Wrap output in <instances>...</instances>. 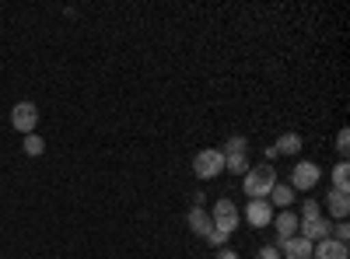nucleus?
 <instances>
[{
	"label": "nucleus",
	"mask_w": 350,
	"mask_h": 259,
	"mask_svg": "<svg viewBox=\"0 0 350 259\" xmlns=\"http://www.w3.org/2000/svg\"><path fill=\"white\" fill-rule=\"evenodd\" d=\"M347 168H350L347 161H340V165L333 168V182H336V189H340V193H347V182H350V172H347Z\"/></svg>",
	"instance_id": "obj_18"
},
{
	"label": "nucleus",
	"mask_w": 350,
	"mask_h": 259,
	"mask_svg": "<svg viewBox=\"0 0 350 259\" xmlns=\"http://www.w3.org/2000/svg\"><path fill=\"white\" fill-rule=\"evenodd\" d=\"M193 172L200 179H214L217 172H224V154L217 151V148H207V151H200L196 158H193Z\"/></svg>",
	"instance_id": "obj_2"
},
{
	"label": "nucleus",
	"mask_w": 350,
	"mask_h": 259,
	"mask_svg": "<svg viewBox=\"0 0 350 259\" xmlns=\"http://www.w3.org/2000/svg\"><path fill=\"white\" fill-rule=\"evenodd\" d=\"M224 172L245 176V172H249V154H224Z\"/></svg>",
	"instance_id": "obj_14"
},
{
	"label": "nucleus",
	"mask_w": 350,
	"mask_h": 259,
	"mask_svg": "<svg viewBox=\"0 0 350 259\" xmlns=\"http://www.w3.org/2000/svg\"><path fill=\"white\" fill-rule=\"evenodd\" d=\"M256 259H280V252H277V249H273V245H262V249H259V256H256Z\"/></svg>",
	"instance_id": "obj_21"
},
{
	"label": "nucleus",
	"mask_w": 350,
	"mask_h": 259,
	"mask_svg": "<svg viewBox=\"0 0 350 259\" xmlns=\"http://www.w3.org/2000/svg\"><path fill=\"white\" fill-rule=\"evenodd\" d=\"M277 252H284L287 259H312V242H305L301 235H295V238L280 242V245H277Z\"/></svg>",
	"instance_id": "obj_9"
},
{
	"label": "nucleus",
	"mask_w": 350,
	"mask_h": 259,
	"mask_svg": "<svg viewBox=\"0 0 350 259\" xmlns=\"http://www.w3.org/2000/svg\"><path fill=\"white\" fill-rule=\"evenodd\" d=\"M270 224L277 228V245H280V242H287V238H295V235H298V217H295V214H291V210H284V214H280V217H273Z\"/></svg>",
	"instance_id": "obj_10"
},
{
	"label": "nucleus",
	"mask_w": 350,
	"mask_h": 259,
	"mask_svg": "<svg viewBox=\"0 0 350 259\" xmlns=\"http://www.w3.org/2000/svg\"><path fill=\"white\" fill-rule=\"evenodd\" d=\"M312 217H319V204L315 200H305V221H312Z\"/></svg>",
	"instance_id": "obj_22"
},
{
	"label": "nucleus",
	"mask_w": 350,
	"mask_h": 259,
	"mask_svg": "<svg viewBox=\"0 0 350 259\" xmlns=\"http://www.w3.org/2000/svg\"><path fill=\"white\" fill-rule=\"evenodd\" d=\"M221 154H249L245 137H228V144H224V151H221Z\"/></svg>",
	"instance_id": "obj_17"
},
{
	"label": "nucleus",
	"mask_w": 350,
	"mask_h": 259,
	"mask_svg": "<svg viewBox=\"0 0 350 259\" xmlns=\"http://www.w3.org/2000/svg\"><path fill=\"white\" fill-rule=\"evenodd\" d=\"M42 151H46V140L39 133H25V154L28 158H39Z\"/></svg>",
	"instance_id": "obj_16"
},
{
	"label": "nucleus",
	"mask_w": 350,
	"mask_h": 259,
	"mask_svg": "<svg viewBox=\"0 0 350 259\" xmlns=\"http://www.w3.org/2000/svg\"><path fill=\"white\" fill-rule=\"evenodd\" d=\"M312 259H347V245L336 238H323L312 245Z\"/></svg>",
	"instance_id": "obj_8"
},
{
	"label": "nucleus",
	"mask_w": 350,
	"mask_h": 259,
	"mask_svg": "<svg viewBox=\"0 0 350 259\" xmlns=\"http://www.w3.org/2000/svg\"><path fill=\"white\" fill-rule=\"evenodd\" d=\"M245 221L252 228H267L273 221V207H270V200H249V207H245Z\"/></svg>",
	"instance_id": "obj_6"
},
{
	"label": "nucleus",
	"mask_w": 350,
	"mask_h": 259,
	"mask_svg": "<svg viewBox=\"0 0 350 259\" xmlns=\"http://www.w3.org/2000/svg\"><path fill=\"white\" fill-rule=\"evenodd\" d=\"M270 196H273L277 207H291V204H295V189H291V186H280V182L270 189Z\"/></svg>",
	"instance_id": "obj_15"
},
{
	"label": "nucleus",
	"mask_w": 350,
	"mask_h": 259,
	"mask_svg": "<svg viewBox=\"0 0 350 259\" xmlns=\"http://www.w3.org/2000/svg\"><path fill=\"white\" fill-rule=\"evenodd\" d=\"M273 186H277V168L262 165V168H249L245 172V193L252 200H267Z\"/></svg>",
	"instance_id": "obj_1"
},
{
	"label": "nucleus",
	"mask_w": 350,
	"mask_h": 259,
	"mask_svg": "<svg viewBox=\"0 0 350 259\" xmlns=\"http://www.w3.org/2000/svg\"><path fill=\"white\" fill-rule=\"evenodd\" d=\"M347 210H350V200H347V193L333 189V193H329V214L343 221V217H347Z\"/></svg>",
	"instance_id": "obj_13"
},
{
	"label": "nucleus",
	"mask_w": 350,
	"mask_h": 259,
	"mask_svg": "<svg viewBox=\"0 0 350 259\" xmlns=\"http://www.w3.org/2000/svg\"><path fill=\"white\" fill-rule=\"evenodd\" d=\"M36 123H39V109H36L32 102H18V105L11 109V126H14L18 133H32Z\"/></svg>",
	"instance_id": "obj_5"
},
{
	"label": "nucleus",
	"mask_w": 350,
	"mask_h": 259,
	"mask_svg": "<svg viewBox=\"0 0 350 259\" xmlns=\"http://www.w3.org/2000/svg\"><path fill=\"white\" fill-rule=\"evenodd\" d=\"M211 221H214V228H221V232H235L239 228V221H242V214H239V207L231 204V200H217V207L211 210Z\"/></svg>",
	"instance_id": "obj_3"
},
{
	"label": "nucleus",
	"mask_w": 350,
	"mask_h": 259,
	"mask_svg": "<svg viewBox=\"0 0 350 259\" xmlns=\"http://www.w3.org/2000/svg\"><path fill=\"white\" fill-rule=\"evenodd\" d=\"M186 224H189V232H193V235H200V238H207V232L214 228L211 214L203 210V207H193V210H189V217H186Z\"/></svg>",
	"instance_id": "obj_11"
},
{
	"label": "nucleus",
	"mask_w": 350,
	"mask_h": 259,
	"mask_svg": "<svg viewBox=\"0 0 350 259\" xmlns=\"http://www.w3.org/2000/svg\"><path fill=\"white\" fill-rule=\"evenodd\" d=\"M336 151H340V154L350 151V130H340V133H336Z\"/></svg>",
	"instance_id": "obj_20"
},
{
	"label": "nucleus",
	"mask_w": 350,
	"mask_h": 259,
	"mask_svg": "<svg viewBox=\"0 0 350 259\" xmlns=\"http://www.w3.org/2000/svg\"><path fill=\"white\" fill-rule=\"evenodd\" d=\"M207 242H211V245H217V249H221V245H224V242H228V232H221V228H211V232H207Z\"/></svg>",
	"instance_id": "obj_19"
},
{
	"label": "nucleus",
	"mask_w": 350,
	"mask_h": 259,
	"mask_svg": "<svg viewBox=\"0 0 350 259\" xmlns=\"http://www.w3.org/2000/svg\"><path fill=\"white\" fill-rule=\"evenodd\" d=\"M319 179H323V172H319L315 161H298L295 172H291V189H315Z\"/></svg>",
	"instance_id": "obj_4"
},
{
	"label": "nucleus",
	"mask_w": 350,
	"mask_h": 259,
	"mask_svg": "<svg viewBox=\"0 0 350 259\" xmlns=\"http://www.w3.org/2000/svg\"><path fill=\"white\" fill-rule=\"evenodd\" d=\"M273 151H277V154H298V151H301V133H295V130L280 133L277 144H273Z\"/></svg>",
	"instance_id": "obj_12"
},
{
	"label": "nucleus",
	"mask_w": 350,
	"mask_h": 259,
	"mask_svg": "<svg viewBox=\"0 0 350 259\" xmlns=\"http://www.w3.org/2000/svg\"><path fill=\"white\" fill-rule=\"evenodd\" d=\"M217 259H239V252H231V249H221V252H217Z\"/></svg>",
	"instance_id": "obj_24"
},
{
	"label": "nucleus",
	"mask_w": 350,
	"mask_h": 259,
	"mask_svg": "<svg viewBox=\"0 0 350 259\" xmlns=\"http://www.w3.org/2000/svg\"><path fill=\"white\" fill-rule=\"evenodd\" d=\"M347 235H350V228L340 221V224H336V242H343V245H347Z\"/></svg>",
	"instance_id": "obj_23"
},
{
	"label": "nucleus",
	"mask_w": 350,
	"mask_h": 259,
	"mask_svg": "<svg viewBox=\"0 0 350 259\" xmlns=\"http://www.w3.org/2000/svg\"><path fill=\"white\" fill-rule=\"evenodd\" d=\"M298 235L305 238V242H323V238H329V221H323V217H312V221H298Z\"/></svg>",
	"instance_id": "obj_7"
}]
</instances>
